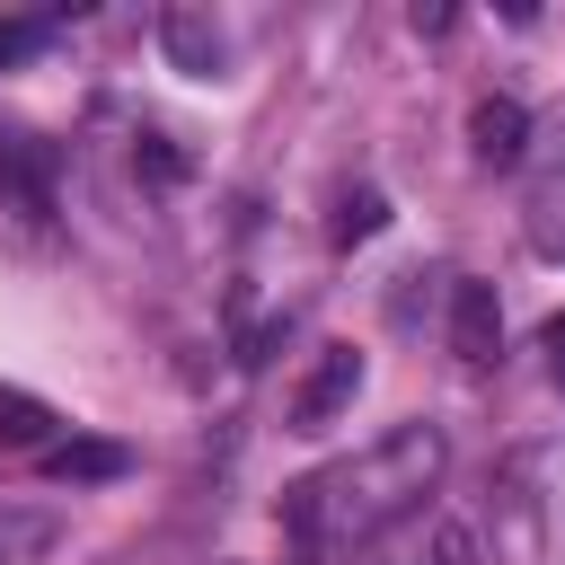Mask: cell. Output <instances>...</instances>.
Masks as SVG:
<instances>
[{
  "label": "cell",
  "instance_id": "13",
  "mask_svg": "<svg viewBox=\"0 0 565 565\" xmlns=\"http://www.w3.org/2000/svg\"><path fill=\"white\" fill-rule=\"evenodd\" d=\"M539 344H547V371L565 380V318H547V327H539Z\"/></svg>",
  "mask_w": 565,
  "mask_h": 565
},
{
  "label": "cell",
  "instance_id": "7",
  "mask_svg": "<svg viewBox=\"0 0 565 565\" xmlns=\"http://www.w3.org/2000/svg\"><path fill=\"white\" fill-rule=\"evenodd\" d=\"M53 433H62V415H53L44 397L0 388V441H9V450H53Z\"/></svg>",
  "mask_w": 565,
  "mask_h": 565
},
{
  "label": "cell",
  "instance_id": "1",
  "mask_svg": "<svg viewBox=\"0 0 565 565\" xmlns=\"http://www.w3.org/2000/svg\"><path fill=\"white\" fill-rule=\"evenodd\" d=\"M441 468H450L441 424H388L371 450L327 459V468H309L300 486H282V539H291L309 565L362 556L371 539H388V530H406V521L424 512V494L441 486Z\"/></svg>",
  "mask_w": 565,
  "mask_h": 565
},
{
  "label": "cell",
  "instance_id": "3",
  "mask_svg": "<svg viewBox=\"0 0 565 565\" xmlns=\"http://www.w3.org/2000/svg\"><path fill=\"white\" fill-rule=\"evenodd\" d=\"M450 353L468 371H494L503 362V309H494V282H450Z\"/></svg>",
  "mask_w": 565,
  "mask_h": 565
},
{
  "label": "cell",
  "instance_id": "10",
  "mask_svg": "<svg viewBox=\"0 0 565 565\" xmlns=\"http://www.w3.org/2000/svg\"><path fill=\"white\" fill-rule=\"evenodd\" d=\"M424 565H477V539L459 521H424Z\"/></svg>",
  "mask_w": 565,
  "mask_h": 565
},
{
  "label": "cell",
  "instance_id": "6",
  "mask_svg": "<svg viewBox=\"0 0 565 565\" xmlns=\"http://www.w3.org/2000/svg\"><path fill=\"white\" fill-rule=\"evenodd\" d=\"M530 238H539V256H565V141L530 185Z\"/></svg>",
  "mask_w": 565,
  "mask_h": 565
},
{
  "label": "cell",
  "instance_id": "11",
  "mask_svg": "<svg viewBox=\"0 0 565 565\" xmlns=\"http://www.w3.org/2000/svg\"><path fill=\"white\" fill-rule=\"evenodd\" d=\"M353 565H424V521H406V530H388V539H371Z\"/></svg>",
  "mask_w": 565,
  "mask_h": 565
},
{
  "label": "cell",
  "instance_id": "12",
  "mask_svg": "<svg viewBox=\"0 0 565 565\" xmlns=\"http://www.w3.org/2000/svg\"><path fill=\"white\" fill-rule=\"evenodd\" d=\"M371 230H380V194L362 185V194H344V212H335V238L353 247V238H371Z\"/></svg>",
  "mask_w": 565,
  "mask_h": 565
},
{
  "label": "cell",
  "instance_id": "2",
  "mask_svg": "<svg viewBox=\"0 0 565 565\" xmlns=\"http://www.w3.org/2000/svg\"><path fill=\"white\" fill-rule=\"evenodd\" d=\"M353 388H362V353H353V344H327L318 371L291 388V433H327V424L353 406Z\"/></svg>",
  "mask_w": 565,
  "mask_h": 565
},
{
  "label": "cell",
  "instance_id": "4",
  "mask_svg": "<svg viewBox=\"0 0 565 565\" xmlns=\"http://www.w3.org/2000/svg\"><path fill=\"white\" fill-rule=\"evenodd\" d=\"M468 150H477V168H521V150H530V106H521V97H477Z\"/></svg>",
  "mask_w": 565,
  "mask_h": 565
},
{
  "label": "cell",
  "instance_id": "9",
  "mask_svg": "<svg viewBox=\"0 0 565 565\" xmlns=\"http://www.w3.org/2000/svg\"><path fill=\"white\" fill-rule=\"evenodd\" d=\"M159 35H168V53H177L185 71H221V35H212L203 18H168Z\"/></svg>",
  "mask_w": 565,
  "mask_h": 565
},
{
  "label": "cell",
  "instance_id": "5",
  "mask_svg": "<svg viewBox=\"0 0 565 565\" xmlns=\"http://www.w3.org/2000/svg\"><path fill=\"white\" fill-rule=\"evenodd\" d=\"M53 539H62L53 503H0V565H44Z\"/></svg>",
  "mask_w": 565,
  "mask_h": 565
},
{
  "label": "cell",
  "instance_id": "8",
  "mask_svg": "<svg viewBox=\"0 0 565 565\" xmlns=\"http://www.w3.org/2000/svg\"><path fill=\"white\" fill-rule=\"evenodd\" d=\"M44 477L97 486V477H124V450H115V441H53V450H44Z\"/></svg>",
  "mask_w": 565,
  "mask_h": 565
}]
</instances>
